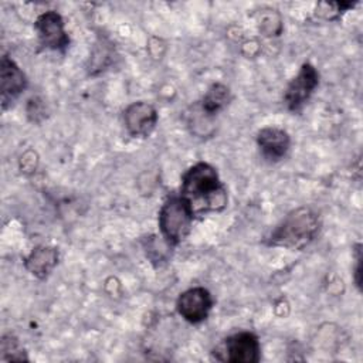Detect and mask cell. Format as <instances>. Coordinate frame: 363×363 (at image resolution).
I'll return each mask as SVG.
<instances>
[{"instance_id":"277c9868","label":"cell","mask_w":363,"mask_h":363,"mask_svg":"<svg viewBox=\"0 0 363 363\" xmlns=\"http://www.w3.org/2000/svg\"><path fill=\"white\" fill-rule=\"evenodd\" d=\"M217 360L230 363H257L261 359V345L251 332L228 336L214 352Z\"/></svg>"},{"instance_id":"4fadbf2b","label":"cell","mask_w":363,"mask_h":363,"mask_svg":"<svg viewBox=\"0 0 363 363\" xmlns=\"http://www.w3.org/2000/svg\"><path fill=\"white\" fill-rule=\"evenodd\" d=\"M1 360L3 362H10V360H27V356L24 350L18 346V342L14 336L11 335H4L1 337Z\"/></svg>"},{"instance_id":"5bb4252c","label":"cell","mask_w":363,"mask_h":363,"mask_svg":"<svg viewBox=\"0 0 363 363\" xmlns=\"http://www.w3.org/2000/svg\"><path fill=\"white\" fill-rule=\"evenodd\" d=\"M360 264H362V254H360V245H357V252H356V272H354V281H356V285L360 288V275H362V268H360Z\"/></svg>"},{"instance_id":"7c38bea8","label":"cell","mask_w":363,"mask_h":363,"mask_svg":"<svg viewBox=\"0 0 363 363\" xmlns=\"http://www.w3.org/2000/svg\"><path fill=\"white\" fill-rule=\"evenodd\" d=\"M231 101L230 88L221 82L213 84L201 99V112L207 116H213L228 105Z\"/></svg>"},{"instance_id":"8fae6325","label":"cell","mask_w":363,"mask_h":363,"mask_svg":"<svg viewBox=\"0 0 363 363\" xmlns=\"http://www.w3.org/2000/svg\"><path fill=\"white\" fill-rule=\"evenodd\" d=\"M58 264V251L54 247H35L24 259L26 269L34 277L44 279Z\"/></svg>"},{"instance_id":"7a4b0ae2","label":"cell","mask_w":363,"mask_h":363,"mask_svg":"<svg viewBox=\"0 0 363 363\" xmlns=\"http://www.w3.org/2000/svg\"><path fill=\"white\" fill-rule=\"evenodd\" d=\"M319 230V216L308 207H299L288 213L272 230L268 244L272 247L302 250L316 238Z\"/></svg>"},{"instance_id":"8992f818","label":"cell","mask_w":363,"mask_h":363,"mask_svg":"<svg viewBox=\"0 0 363 363\" xmlns=\"http://www.w3.org/2000/svg\"><path fill=\"white\" fill-rule=\"evenodd\" d=\"M34 28L38 35V41L44 48L64 52L69 45V37L64 27L62 17L48 10L40 14L34 23Z\"/></svg>"},{"instance_id":"52a82bcc","label":"cell","mask_w":363,"mask_h":363,"mask_svg":"<svg viewBox=\"0 0 363 363\" xmlns=\"http://www.w3.org/2000/svg\"><path fill=\"white\" fill-rule=\"evenodd\" d=\"M211 306V294L203 286H194L182 292L176 302L179 315L190 323L203 322L208 316Z\"/></svg>"},{"instance_id":"6da1fadb","label":"cell","mask_w":363,"mask_h":363,"mask_svg":"<svg viewBox=\"0 0 363 363\" xmlns=\"http://www.w3.org/2000/svg\"><path fill=\"white\" fill-rule=\"evenodd\" d=\"M180 196L189 201L194 214L221 211L227 206V190L216 169L206 162H199L184 172Z\"/></svg>"},{"instance_id":"30bf717a","label":"cell","mask_w":363,"mask_h":363,"mask_svg":"<svg viewBox=\"0 0 363 363\" xmlns=\"http://www.w3.org/2000/svg\"><path fill=\"white\" fill-rule=\"evenodd\" d=\"M257 145L265 159L278 162L289 150L291 139L286 130L277 126H267L257 133Z\"/></svg>"},{"instance_id":"5b68a950","label":"cell","mask_w":363,"mask_h":363,"mask_svg":"<svg viewBox=\"0 0 363 363\" xmlns=\"http://www.w3.org/2000/svg\"><path fill=\"white\" fill-rule=\"evenodd\" d=\"M318 84L319 74L316 68L309 62L302 64L298 74L291 79L285 89L284 101L286 108L292 112L302 109V106L308 102V99L316 89Z\"/></svg>"},{"instance_id":"9c48e42d","label":"cell","mask_w":363,"mask_h":363,"mask_svg":"<svg viewBox=\"0 0 363 363\" xmlns=\"http://www.w3.org/2000/svg\"><path fill=\"white\" fill-rule=\"evenodd\" d=\"M26 86L27 77L23 69L9 55H3L0 62V94L3 109L11 105Z\"/></svg>"},{"instance_id":"ba28073f","label":"cell","mask_w":363,"mask_h":363,"mask_svg":"<svg viewBox=\"0 0 363 363\" xmlns=\"http://www.w3.org/2000/svg\"><path fill=\"white\" fill-rule=\"evenodd\" d=\"M157 111L156 108L143 101L130 104L123 111V123L128 133L133 138H146L149 136L157 123Z\"/></svg>"},{"instance_id":"3957f363","label":"cell","mask_w":363,"mask_h":363,"mask_svg":"<svg viewBox=\"0 0 363 363\" xmlns=\"http://www.w3.org/2000/svg\"><path fill=\"white\" fill-rule=\"evenodd\" d=\"M194 211L189 201L179 196H170L159 210V227L167 244L182 242L191 230Z\"/></svg>"}]
</instances>
